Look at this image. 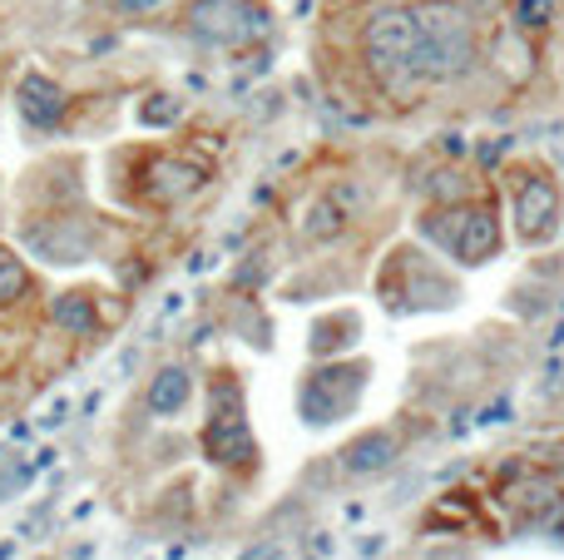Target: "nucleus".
Returning a JSON list of instances; mask_svg holds the SVG:
<instances>
[{"mask_svg": "<svg viewBox=\"0 0 564 560\" xmlns=\"http://www.w3.org/2000/svg\"><path fill=\"white\" fill-rule=\"evenodd\" d=\"M347 95L381 115H416L431 99L421 69V30L411 0H371L347 35Z\"/></svg>", "mask_w": 564, "mask_h": 560, "instance_id": "1", "label": "nucleus"}, {"mask_svg": "<svg viewBox=\"0 0 564 560\" xmlns=\"http://www.w3.org/2000/svg\"><path fill=\"white\" fill-rule=\"evenodd\" d=\"M401 456V437L397 432H381V427H371V432L351 437L347 446H341V472L357 476V482H367V476H381L391 462Z\"/></svg>", "mask_w": 564, "mask_h": 560, "instance_id": "10", "label": "nucleus"}, {"mask_svg": "<svg viewBox=\"0 0 564 560\" xmlns=\"http://www.w3.org/2000/svg\"><path fill=\"white\" fill-rule=\"evenodd\" d=\"M99 293L95 288H69L65 298L55 303V323L65 327V333H79V337H89V333H99Z\"/></svg>", "mask_w": 564, "mask_h": 560, "instance_id": "14", "label": "nucleus"}, {"mask_svg": "<svg viewBox=\"0 0 564 560\" xmlns=\"http://www.w3.org/2000/svg\"><path fill=\"white\" fill-rule=\"evenodd\" d=\"M188 397H194V377H188L184 367H164V373H154V383H149L144 407L154 417H174L188 407Z\"/></svg>", "mask_w": 564, "mask_h": 560, "instance_id": "13", "label": "nucleus"}, {"mask_svg": "<svg viewBox=\"0 0 564 560\" xmlns=\"http://www.w3.org/2000/svg\"><path fill=\"white\" fill-rule=\"evenodd\" d=\"M134 159V179H129V198L149 208H178L214 179V164L188 149H144Z\"/></svg>", "mask_w": 564, "mask_h": 560, "instance_id": "6", "label": "nucleus"}, {"mask_svg": "<svg viewBox=\"0 0 564 560\" xmlns=\"http://www.w3.org/2000/svg\"><path fill=\"white\" fill-rule=\"evenodd\" d=\"M15 109H20V125H30L35 134H55L65 125V109H69V89L59 79L40 75L30 69L25 79L15 85Z\"/></svg>", "mask_w": 564, "mask_h": 560, "instance_id": "9", "label": "nucleus"}, {"mask_svg": "<svg viewBox=\"0 0 564 560\" xmlns=\"http://www.w3.org/2000/svg\"><path fill=\"white\" fill-rule=\"evenodd\" d=\"M530 456H535V462H540V466H545V472H550V476H555V482L564 486V442L535 446V452H530Z\"/></svg>", "mask_w": 564, "mask_h": 560, "instance_id": "16", "label": "nucleus"}, {"mask_svg": "<svg viewBox=\"0 0 564 560\" xmlns=\"http://www.w3.org/2000/svg\"><path fill=\"white\" fill-rule=\"evenodd\" d=\"M560 6L564 0H506V20L530 40V45H545L560 25Z\"/></svg>", "mask_w": 564, "mask_h": 560, "instance_id": "12", "label": "nucleus"}, {"mask_svg": "<svg viewBox=\"0 0 564 560\" xmlns=\"http://www.w3.org/2000/svg\"><path fill=\"white\" fill-rule=\"evenodd\" d=\"M367 377H371L367 357H332V363H317L307 373V383H302V397H297L302 422L327 427V422H337V417H347L351 407H357Z\"/></svg>", "mask_w": 564, "mask_h": 560, "instance_id": "8", "label": "nucleus"}, {"mask_svg": "<svg viewBox=\"0 0 564 560\" xmlns=\"http://www.w3.org/2000/svg\"><path fill=\"white\" fill-rule=\"evenodd\" d=\"M416 234L426 244H436L441 254H451L460 268H480L506 248V224H500V204L496 194H470L456 189L446 198H431L416 214Z\"/></svg>", "mask_w": 564, "mask_h": 560, "instance_id": "3", "label": "nucleus"}, {"mask_svg": "<svg viewBox=\"0 0 564 560\" xmlns=\"http://www.w3.org/2000/svg\"><path fill=\"white\" fill-rule=\"evenodd\" d=\"M159 0H119V10H129V15H134V10H154Z\"/></svg>", "mask_w": 564, "mask_h": 560, "instance_id": "17", "label": "nucleus"}, {"mask_svg": "<svg viewBox=\"0 0 564 560\" xmlns=\"http://www.w3.org/2000/svg\"><path fill=\"white\" fill-rule=\"evenodd\" d=\"M204 456L228 476H253L258 472V442L253 422H248L243 383L238 373H214L208 387V417H204Z\"/></svg>", "mask_w": 564, "mask_h": 560, "instance_id": "5", "label": "nucleus"}, {"mask_svg": "<svg viewBox=\"0 0 564 560\" xmlns=\"http://www.w3.org/2000/svg\"><path fill=\"white\" fill-rule=\"evenodd\" d=\"M421 30V69L431 95L456 89L486 69V25L466 0H411Z\"/></svg>", "mask_w": 564, "mask_h": 560, "instance_id": "2", "label": "nucleus"}, {"mask_svg": "<svg viewBox=\"0 0 564 560\" xmlns=\"http://www.w3.org/2000/svg\"><path fill=\"white\" fill-rule=\"evenodd\" d=\"M174 25L204 50H253L273 40L278 10L268 0H184Z\"/></svg>", "mask_w": 564, "mask_h": 560, "instance_id": "4", "label": "nucleus"}, {"mask_svg": "<svg viewBox=\"0 0 564 560\" xmlns=\"http://www.w3.org/2000/svg\"><path fill=\"white\" fill-rule=\"evenodd\" d=\"M510 198V224H516L520 244H550L564 224V189L545 164H510L500 174Z\"/></svg>", "mask_w": 564, "mask_h": 560, "instance_id": "7", "label": "nucleus"}, {"mask_svg": "<svg viewBox=\"0 0 564 560\" xmlns=\"http://www.w3.org/2000/svg\"><path fill=\"white\" fill-rule=\"evenodd\" d=\"M25 288H30V273H25V268H20L10 254H0V308L15 303Z\"/></svg>", "mask_w": 564, "mask_h": 560, "instance_id": "15", "label": "nucleus"}, {"mask_svg": "<svg viewBox=\"0 0 564 560\" xmlns=\"http://www.w3.org/2000/svg\"><path fill=\"white\" fill-rule=\"evenodd\" d=\"M351 208H357V189H337V194L312 198V208L302 214V238L307 244H337L351 228Z\"/></svg>", "mask_w": 564, "mask_h": 560, "instance_id": "11", "label": "nucleus"}]
</instances>
